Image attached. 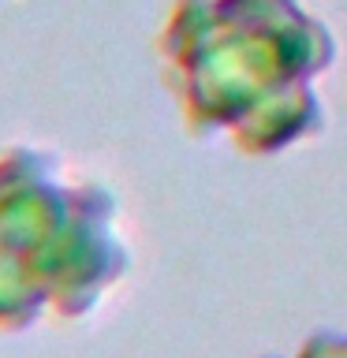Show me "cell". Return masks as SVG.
<instances>
[{"label":"cell","mask_w":347,"mask_h":358,"mask_svg":"<svg viewBox=\"0 0 347 358\" xmlns=\"http://www.w3.org/2000/svg\"><path fill=\"white\" fill-rule=\"evenodd\" d=\"M168 90L194 134L280 153L321 131L313 83L336 41L299 0H179L161 30Z\"/></svg>","instance_id":"obj_1"}]
</instances>
